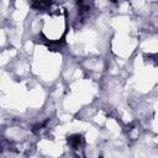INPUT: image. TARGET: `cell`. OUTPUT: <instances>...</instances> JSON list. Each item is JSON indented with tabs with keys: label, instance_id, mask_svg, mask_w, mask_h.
<instances>
[{
	"label": "cell",
	"instance_id": "obj_1",
	"mask_svg": "<svg viewBox=\"0 0 158 158\" xmlns=\"http://www.w3.org/2000/svg\"><path fill=\"white\" fill-rule=\"evenodd\" d=\"M67 142L68 144L72 147L73 152L77 154L78 158H84V144H85V141H84V137L79 133H75V135H70L67 137Z\"/></svg>",
	"mask_w": 158,
	"mask_h": 158
},
{
	"label": "cell",
	"instance_id": "obj_3",
	"mask_svg": "<svg viewBox=\"0 0 158 158\" xmlns=\"http://www.w3.org/2000/svg\"><path fill=\"white\" fill-rule=\"evenodd\" d=\"M99 158H102V157H99Z\"/></svg>",
	"mask_w": 158,
	"mask_h": 158
},
{
	"label": "cell",
	"instance_id": "obj_2",
	"mask_svg": "<svg viewBox=\"0 0 158 158\" xmlns=\"http://www.w3.org/2000/svg\"><path fill=\"white\" fill-rule=\"evenodd\" d=\"M52 2L51 1H35L31 4L32 9L35 10H47L48 7H51Z\"/></svg>",
	"mask_w": 158,
	"mask_h": 158
}]
</instances>
